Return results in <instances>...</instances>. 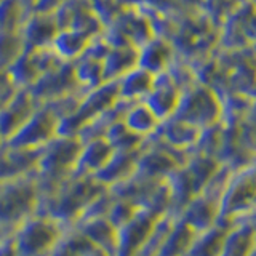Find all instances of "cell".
<instances>
[{
  "mask_svg": "<svg viewBox=\"0 0 256 256\" xmlns=\"http://www.w3.org/2000/svg\"><path fill=\"white\" fill-rule=\"evenodd\" d=\"M106 189L93 176L74 174L42 196L38 213L50 216L64 228H74Z\"/></svg>",
  "mask_w": 256,
  "mask_h": 256,
  "instance_id": "1",
  "label": "cell"
},
{
  "mask_svg": "<svg viewBox=\"0 0 256 256\" xmlns=\"http://www.w3.org/2000/svg\"><path fill=\"white\" fill-rule=\"evenodd\" d=\"M80 149L78 136L58 134L38 150L36 178L42 196L76 174Z\"/></svg>",
  "mask_w": 256,
  "mask_h": 256,
  "instance_id": "2",
  "label": "cell"
},
{
  "mask_svg": "<svg viewBox=\"0 0 256 256\" xmlns=\"http://www.w3.org/2000/svg\"><path fill=\"white\" fill-rule=\"evenodd\" d=\"M42 190L36 176L0 184V230L12 232L38 213Z\"/></svg>",
  "mask_w": 256,
  "mask_h": 256,
  "instance_id": "3",
  "label": "cell"
},
{
  "mask_svg": "<svg viewBox=\"0 0 256 256\" xmlns=\"http://www.w3.org/2000/svg\"><path fill=\"white\" fill-rule=\"evenodd\" d=\"M256 210V162L232 172L220 198L218 222L232 228Z\"/></svg>",
  "mask_w": 256,
  "mask_h": 256,
  "instance_id": "4",
  "label": "cell"
},
{
  "mask_svg": "<svg viewBox=\"0 0 256 256\" xmlns=\"http://www.w3.org/2000/svg\"><path fill=\"white\" fill-rule=\"evenodd\" d=\"M66 229L50 216L36 213L12 232L16 254L50 256Z\"/></svg>",
  "mask_w": 256,
  "mask_h": 256,
  "instance_id": "5",
  "label": "cell"
},
{
  "mask_svg": "<svg viewBox=\"0 0 256 256\" xmlns=\"http://www.w3.org/2000/svg\"><path fill=\"white\" fill-rule=\"evenodd\" d=\"M118 101L117 80L104 82L93 90L85 92L77 102L76 109L61 122L60 134L78 136L86 125H90L93 120L102 116L112 106H116Z\"/></svg>",
  "mask_w": 256,
  "mask_h": 256,
  "instance_id": "6",
  "label": "cell"
},
{
  "mask_svg": "<svg viewBox=\"0 0 256 256\" xmlns=\"http://www.w3.org/2000/svg\"><path fill=\"white\" fill-rule=\"evenodd\" d=\"M173 117L202 130L221 122V100L212 88L192 84L181 92Z\"/></svg>",
  "mask_w": 256,
  "mask_h": 256,
  "instance_id": "7",
  "label": "cell"
},
{
  "mask_svg": "<svg viewBox=\"0 0 256 256\" xmlns=\"http://www.w3.org/2000/svg\"><path fill=\"white\" fill-rule=\"evenodd\" d=\"M60 125L61 116L58 110L52 104L44 102L36 109L28 122L6 141V144L21 149L38 150L60 134Z\"/></svg>",
  "mask_w": 256,
  "mask_h": 256,
  "instance_id": "8",
  "label": "cell"
},
{
  "mask_svg": "<svg viewBox=\"0 0 256 256\" xmlns=\"http://www.w3.org/2000/svg\"><path fill=\"white\" fill-rule=\"evenodd\" d=\"M29 92L37 100L38 104L68 98V96L72 94L85 93L77 82L74 62H62L53 70L46 72L45 76L40 77L29 88Z\"/></svg>",
  "mask_w": 256,
  "mask_h": 256,
  "instance_id": "9",
  "label": "cell"
},
{
  "mask_svg": "<svg viewBox=\"0 0 256 256\" xmlns=\"http://www.w3.org/2000/svg\"><path fill=\"white\" fill-rule=\"evenodd\" d=\"M162 216L148 210H140L133 218L118 228L116 256H140Z\"/></svg>",
  "mask_w": 256,
  "mask_h": 256,
  "instance_id": "10",
  "label": "cell"
},
{
  "mask_svg": "<svg viewBox=\"0 0 256 256\" xmlns=\"http://www.w3.org/2000/svg\"><path fill=\"white\" fill-rule=\"evenodd\" d=\"M40 106L29 88H18L2 106H0V134L5 142L28 122Z\"/></svg>",
  "mask_w": 256,
  "mask_h": 256,
  "instance_id": "11",
  "label": "cell"
},
{
  "mask_svg": "<svg viewBox=\"0 0 256 256\" xmlns=\"http://www.w3.org/2000/svg\"><path fill=\"white\" fill-rule=\"evenodd\" d=\"M220 198L221 197L218 194L204 189L182 208L176 218H180L184 224H188L196 234L210 229L214 224H218Z\"/></svg>",
  "mask_w": 256,
  "mask_h": 256,
  "instance_id": "12",
  "label": "cell"
},
{
  "mask_svg": "<svg viewBox=\"0 0 256 256\" xmlns=\"http://www.w3.org/2000/svg\"><path fill=\"white\" fill-rule=\"evenodd\" d=\"M38 150L14 148L6 142L2 144L0 146V184L36 176Z\"/></svg>",
  "mask_w": 256,
  "mask_h": 256,
  "instance_id": "13",
  "label": "cell"
},
{
  "mask_svg": "<svg viewBox=\"0 0 256 256\" xmlns=\"http://www.w3.org/2000/svg\"><path fill=\"white\" fill-rule=\"evenodd\" d=\"M180 96V86L173 82L166 72H162V74L156 76L154 86H152V90L142 101L164 122V120L173 117L176 108H178Z\"/></svg>",
  "mask_w": 256,
  "mask_h": 256,
  "instance_id": "14",
  "label": "cell"
},
{
  "mask_svg": "<svg viewBox=\"0 0 256 256\" xmlns=\"http://www.w3.org/2000/svg\"><path fill=\"white\" fill-rule=\"evenodd\" d=\"M58 30H60V26L53 13L32 10L30 14L28 16V20L22 24L21 36H22L26 48L36 50V48L52 46Z\"/></svg>",
  "mask_w": 256,
  "mask_h": 256,
  "instance_id": "15",
  "label": "cell"
},
{
  "mask_svg": "<svg viewBox=\"0 0 256 256\" xmlns=\"http://www.w3.org/2000/svg\"><path fill=\"white\" fill-rule=\"evenodd\" d=\"M141 149L116 150L114 154H112L110 160L106 164V166H104L94 178L108 189H114L118 184L128 181L136 173V165H138V157H140Z\"/></svg>",
  "mask_w": 256,
  "mask_h": 256,
  "instance_id": "16",
  "label": "cell"
},
{
  "mask_svg": "<svg viewBox=\"0 0 256 256\" xmlns=\"http://www.w3.org/2000/svg\"><path fill=\"white\" fill-rule=\"evenodd\" d=\"M76 228L82 232L88 242H90L96 250L104 252L109 256H116L118 229L106 218V216L84 220V221H80Z\"/></svg>",
  "mask_w": 256,
  "mask_h": 256,
  "instance_id": "17",
  "label": "cell"
},
{
  "mask_svg": "<svg viewBox=\"0 0 256 256\" xmlns=\"http://www.w3.org/2000/svg\"><path fill=\"white\" fill-rule=\"evenodd\" d=\"M114 152L116 150L112 149L106 138H93L82 141V149H80L78 154L76 174L93 176L94 178L106 166Z\"/></svg>",
  "mask_w": 256,
  "mask_h": 256,
  "instance_id": "18",
  "label": "cell"
},
{
  "mask_svg": "<svg viewBox=\"0 0 256 256\" xmlns=\"http://www.w3.org/2000/svg\"><path fill=\"white\" fill-rule=\"evenodd\" d=\"M94 37L96 36L88 34L85 30L74 29V28H64L58 30V34H56L52 44V48L62 61L74 62L80 56L85 54L86 48L90 46L92 40Z\"/></svg>",
  "mask_w": 256,
  "mask_h": 256,
  "instance_id": "19",
  "label": "cell"
},
{
  "mask_svg": "<svg viewBox=\"0 0 256 256\" xmlns=\"http://www.w3.org/2000/svg\"><path fill=\"white\" fill-rule=\"evenodd\" d=\"M172 46L162 38H149L138 46V68L158 76L172 66Z\"/></svg>",
  "mask_w": 256,
  "mask_h": 256,
  "instance_id": "20",
  "label": "cell"
},
{
  "mask_svg": "<svg viewBox=\"0 0 256 256\" xmlns=\"http://www.w3.org/2000/svg\"><path fill=\"white\" fill-rule=\"evenodd\" d=\"M122 122L128 130L133 132L134 134H138L140 138L146 141L150 138V136H154L157 133L162 120L148 108L146 102L138 101V102L128 104L124 112Z\"/></svg>",
  "mask_w": 256,
  "mask_h": 256,
  "instance_id": "21",
  "label": "cell"
},
{
  "mask_svg": "<svg viewBox=\"0 0 256 256\" xmlns=\"http://www.w3.org/2000/svg\"><path fill=\"white\" fill-rule=\"evenodd\" d=\"M156 76L141 68H133L117 80L118 98L125 102H138L142 101L154 86Z\"/></svg>",
  "mask_w": 256,
  "mask_h": 256,
  "instance_id": "22",
  "label": "cell"
},
{
  "mask_svg": "<svg viewBox=\"0 0 256 256\" xmlns=\"http://www.w3.org/2000/svg\"><path fill=\"white\" fill-rule=\"evenodd\" d=\"M106 80H118L128 70L138 66V46L130 44L110 45L106 58L102 60Z\"/></svg>",
  "mask_w": 256,
  "mask_h": 256,
  "instance_id": "23",
  "label": "cell"
},
{
  "mask_svg": "<svg viewBox=\"0 0 256 256\" xmlns=\"http://www.w3.org/2000/svg\"><path fill=\"white\" fill-rule=\"evenodd\" d=\"M196 232L180 218H174L156 256H186Z\"/></svg>",
  "mask_w": 256,
  "mask_h": 256,
  "instance_id": "24",
  "label": "cell"
},
{
  "mask_svg": "<svg viewBox=\"0 0 256 256\" xmlns=\"http://www.w3.org/2000/svg\"><path fill=\"white\" fill-rule=\"evenodd\" d=\"M230 228L214 224L213 228L196 234L186 256H220Z\"/></svg>",
  "mask_w": 256,
  "mask_h": 256,
  "instance_id": "25",
  "label": "cell"
},
{
  "mask_svg": "<svg viewBox=\"0 0 256 256\" xmlns=\"http://www.w3.org/2000/svg\"><path fill=\"white\" fill-rule=\"evenodd\" d=\"M256 237V228L244 220L232 226L228 232L226 242L222 245L220 256H246Z\"/></svg>",
  "mask_w": 256,
  "mask_h": 256,
  "instance_id": "26",
  "label": "cell"
},
{
  "mask_svg": "<svg viewBox=\"0 0 256 256\" xmlns=\"http://www.w3.org/2000/svg\"><path fill=\"white\" fill-rule=\"evenodd\" d=\"M30 12L26 0H0V30H21Z\"/></svg>",
  "mask_w": 256,
  "mask_h": 256,
  "instance_id": "27",
  "label": "cell"
},
{
  "mask_svg": "<svg viewBox=\"0 0 256 256\" xmlns=\"http://www.w3.org/2000/svg\"><path fill=\"white\" fill-rule=\"evenodd\" d=\"M94 246L76 226L68 228L50 256H88Z\"/></svg>",
  "mask_w": 256,
  "mask_h": 256,
  "instance_id": "28",
  "label": "cell"
},
{
  "mask_svg": "<svg viewBox=\"0 0 256 256\" xmlns=\"http://www.w3.org/2000/svg\"><path fill=\"white\" fill-rule=\"evenodd\" d=\"M24 50L21 30H0V68L10 69Z\"/></svg>",
  "mask_w": 256,
  "mask_h": 256,
  "instance_id": "29",
  "label": "cell"
},
{
  "mask_svg": "<svg viewBox=\"0 0 256 256\" xmlns=\"http://www.w3.org/2000/svg\"><path fill=\"white\" fill-rule=\"evenodd\" d=\"M104 138L108 140V142L112 146L114 150H138L144 146L142 138H140L138 134H134L124 125L122 120H117L116 124H112Z\"/></svg>",
  "mask_w": 256,
  "mask_h": 256,
  "instance_id": "30",
  "label": "cell"
},
{
  "mask_svg": "<svg viewBox=\"0 0 256 256\" xmlns=\"http://www.w3.org/2000/svg\"><path fill=\"white\" fill-rule=\"evenodd\" d=\"M112 196H114V202H112V205H110L108 220L118 229V228H122L124 224H126L128 221H130L133 216L140 212V208L136 206L133 202H130V200L117 197L116 194H112Z\"/></svg>",
  "mask_w": 256,
  "mask_h": 256,
  "instance_id": "31",
  "label": "cell"
},
{
  "mask_svg": "<svg viewBox=\"0 0 256 256\" xmlns=\"http://www.w3.org/2000/svg\"><path fill=\"white\" fill-rule=\"evenodd\" d=\"M16 90H18V88L13 84L8 69L0 68V101H6Z\"/></svg>",
  "mask_w": 256,
  "mask_h": 256,
  "instance_id": "32",
  "label": "cell"
},
{
  "mask_svg": "<svg viewBox=\"0 0 256 256\" xmlns=\"http://www.w3.org/2000/svg\"><path fill=\"white\" fill-rule=\"evenodd\" d=\"M0 256H18L16 254V250H14L12 236L5 237L2 242H0Z\"/></svg>",
  "mask_w": 256,
  "mask_h": 256,
  "instance_id": "33",
  "label": "cell"
},
{
  "mask_svg": "<svg viewBox=\"0 0 256 256\" xmlns=\"http://www.w3.org/2000/svg\"><path fill=\"white\" fill-rule=\"evenodd\" d=\"M246 256H256V237H254V242H253V245H252V248H250V252H248Z\"/></svg>",
  "mask_w": 256,
  "mask_h": 256,
  "instance_id": "34",
  "label": "cell"
},
{
  "mask_svg": "<svg viewBox=\"0 0 256 256\" xmlns=\"http://www.w3.org/2000/svg\"><path fill=\"white\" fill-rule=\"evenodd\" d=\"M88 256H109V254H106L104 252H100V250H96V248H94V250L90 254H88Z\"/></svg>",
  "mask_w": 256,
  "mask_h": 256,
  "instance_id": "35",
  "label": "cell"
},
{
  "mask_svg": "<svg viewBox=\"0 0 256 256\" xmlns=\"http://www.w3.org/2000/svg\"><path fill=\"white\" fill-rule=\"evenodd\" d=\"M10 234H6V232H4V230H0V242H2V240L5 238V237H8Z\"/></svg>",
  "mask_w": 256,
  "mask_h": 256,
  "instance_id": "36",
  "label": "cell"
},
{
  "mask_svg": "<svg viewBox=\"0 0 256 256\" xmlns=\"http://www.w3.org/2000/svg\"><path fill=\"white\" fill-rule=\"evenodd\" d=\"M4 102H5V101H0V106H2V104H4Z\"/></svg>",
  "mask_w": 256,
  "mask_h": 256,
  "instance_id": "37",
  "label": "cell"
}]
</instances>
